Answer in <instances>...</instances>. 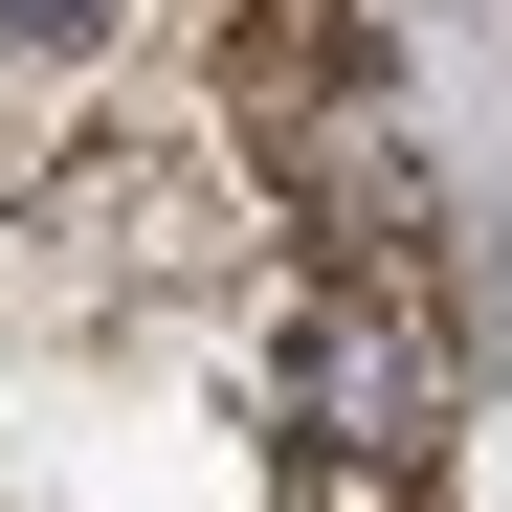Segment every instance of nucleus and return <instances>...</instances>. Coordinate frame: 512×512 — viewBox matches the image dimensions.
<instances>
[{
  "label": "nucleus",
  "instance_id": "nucleus-1",
  "mask_svg": "<svg viewBox=\"0 0 512 512\" xmlns=\"http://www.w3.org/2000/svg\"><path fill=\"white\" fill-rule=\"evenodd\" d=\"M312 490H357V446H379V490L423 468V334H379V312H312Z\"/></svg>",
  "mask_w": 512,
  "mask_h": 512
},
{
  "label": "nucleus",
  "instance_id": "nucleus-2",
  "mask_svg": "<svg viewBox=\"0 0 512 512\" xmlns=\"http://www.w3.org/2000/svg\"><path fill=\"white\" fill-rule=\"evenodd\" d=\"M112 23V0H0V45H90Z\"/></svg>",
  "mask_w": 512,
  "mask_h": 512
}]
</instances>
